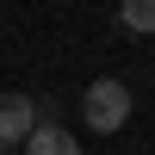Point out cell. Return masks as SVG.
Here are the masks:
<instances>
[{
	"label": "cell",
	"instance_id": "cell-1",
	"mask_svg": "<svg viewBox=\"0 0 155 155\" xmlns=\"http://www.w3.org/2000/svg\"><path fill=\"white\" fill-rule=\"evenodd\" d=\"M81 112H87V130L93 137L124 130V118H130V87H124L118 74H99V81L81 93Z\"/></svg>",
	"mask_w": 155,
	"mask_h": 155
},
{
	"label": "cell",
	"instance_id": "cell-2",
	"mask_svg": "<svg viewBox=\"0 0 155 155\" xmlns=\"http://www.w3.org/2000/svg\"><path fill=\"white\" fill-rule=\"evenodd\" d=\"M31 130H37V106L25 93H0V155H19Z\"/></svg>",
	"mask_w": 155,
	"mask_h": 155
},
{
	"label": "cell",
	"instance_id": "cell-3",
	"mask_svg": "<svg viewBox=\"0 0 155 155\" xmlns=\"http://www.w3.org/2000/svg\"><path fill=\"white\" fill-rule=\"evenodd\" d=\"M19 155H81V143H74L62 124H37L31 137H25V149Z\"/></svg>",
	"mask_w": 155,
	"mask_h": 155
},
{
	"label": "cell",
	"instance_id": "cell-4",
	"mask_svg": "<svg viewBox=\"0 0 155 155\" xmlns=\"http://www.w3.org/2000/svg\"><path fill=\"white\" fill-rule=\"evenodd\" d=\"M118 25H124V31H137V37L155 31V0H124V6H118Z\"/></svg>",
	"mask_w": 155,
	"mask_h": 155
}]
</instances>
